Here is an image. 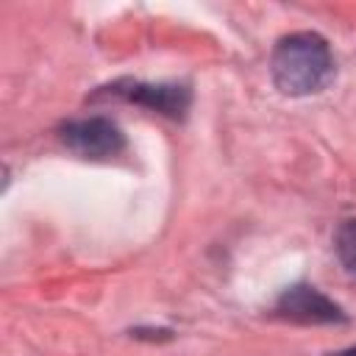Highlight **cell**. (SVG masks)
Segmentation results:
<instances>
[{"mask_svg":"<svg viewBox=\"0 0 356 356\" xmlns=\"http://www.w3.org/2000/svg\"><path fill=\"white\" fill-rule=\"evenodd\" d=\"M328 356H356V345L353 348H345V350H337V353H328Z\"/></svg>","mask_w":356,"mask_h":356,"instance_id":"obj_6","label":"cell"},{"mask_svg":"<svg viewBox=\"0 0 356 356\" xmlns=\"http://www.w3.org/2000/svg\"><path fill=\"white\" fill-rule=\"evenodd\" d=\"M270 72L278 92L289 97H306L323 92L334 81L337 61L320 33L295 31L275 42L270 56Z\"/></svg>","mask_w":356,"mask_h":356,"instance_id":"obj_1","label":"cell"},{"mask_svg":"<svg viewBox=\"0 0 356 356\" xmlns=\"http://www.w3.org/2000/svg\"><path fill=\"white\" fill-rule=\"evenodd\" d=\"M100 95L139 103V106H147V108L161 111L167 117H184L189 103H192V92L184 83H145V81H131V78L108 83Z\"/></svg>","mask_w":356,"mask_h":356,"instance_id":"obj_3","label":"cell"},{"mask_svg":"<svg viewBox=\"0 0 356 356\" xmlns=\"http://www.w3.org/2000/svg\"><path fill=\"white\" fill-rule=\"evenodd\" d=\"M275 314L292 323H303V325H331V323L348 320L345 312L331 298H325L320 289L309 284H295L284 289L275 300Z\"/></svg>","mask_w":356,"mask_h":356,"instance_id":"obj_4","label":"cell"},{"mask_svg":"<svg viewBox=\"0 0 356 356\" xmlns=\"http://www.w3.org/2000/svg\"><path fill=\"white\" fill-rule=\"evenodd\" d=\"M334 250H337L339 261H342L350 273H356V217H353V220H345V222L337 228Z\"/></svg>","mask_w":356,"mask_h":356,"instance_id":"obj_5","label":"cell"},{"mask_svg":"<svg viewBox=\"0 0 356 356\" xmlns=\"http://www.w3.org/2000/svg\"><path fill=\"white\" fill-rule=\"evenodd\" d=\"M58 139L83 159H108L125 147V134L111 117H78L58 128Z\"/></svg>","mask_w":356,"mask_h":356,"instance_id":"obj_2","label":"cell"}]
</instances>
